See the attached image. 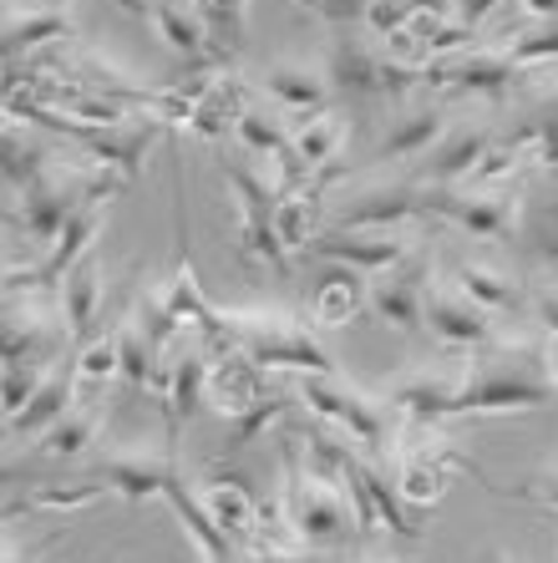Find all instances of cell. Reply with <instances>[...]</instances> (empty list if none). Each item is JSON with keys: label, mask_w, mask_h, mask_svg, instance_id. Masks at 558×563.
<instances>
[{"label": "cell", "mask_w": 558, "mask_h": 563, "mask_svg": "<svg viewBox=\"0 0 558 563\" xmlns=\"http://www.w3.org/2000/svg\"><path fill=\"white\" fill-rule=\"evenodd\" d=\"M198 503H204L208 518H214V523H219L229 538H239V543H249V538H254L260 512H264L260 493L249 487L244 472H223V467H214L204 483H198Z\"/></svg>", "instance_id": "d6986e66"}, {"label": "cell", "mask_w": 558, "mask_h": 563, "mask_svg": "<svg viewBox=\"0 0 558 563\" xmlns=\"http://www.w3.org/2000/svg\"><path fill=\"white\" fill-rule=\"evenodd\" d=\"M548 376H554V386H558V341H548Z\"/></svg>", "instance_id": "f6af8a7d"}, {"label": "cell", "mask_w": 558, "mask_h": 563, "mask_svg": "<svg viewBox=\"0 0 558 563\" xmlns=\"http://www.w3.org/2000/svg\"><path fill=\"white\" fill-rule=\"evenodd\" d=\"M528 77L513 56L503 52V46H472V52L462 56H447V62H431L427 71H422V87H441V92H472V97H493V102H503L518 81Z\"/></svg>", "instance_id": "8fae6325"}, {"label": "cell", "mask_w": 558, "mask_h": 563, "mask_svg": "<svg viewBox=\"0 0 558 563\" xmlns=\"http://www.w3.org/2000/svg\"><path fill=\"white\" fill-rule=\"evenodd\" d=\"M138 11H143V21L157 31V41H163L173 56H188V62H208V56H214L198 5H188V0H147Z\"/></svg>", "instance_id": "cb8c5ba5"}, {"label": "cell", "mask_w": 558, "mask_h": 563, "mask_svg": "<svg viewBox=\"0 0 558 563\" xmlns=\"http://www.w3.org/2000/svg\"><path fill=\"white\" fill-rule=\"evenodd\" d=\"M178 452L168 446H112L91 477L107 483L122 503H147V498H168V483L178 477Z\"/></svg>", "instance_id": "30bf717a"}, {"label": "cell", "mask_w": 558, "mask_h": 563, "mask_svg": "<svg viewBox=\"0 0 558 563\" xmlns=\"http://www.w3.org/2000/svg\"><path fill=\"white\" fill-rule=\"evenodd\" d=\"M198 11H204L214 62L234 56V52H239V36H244V11H249V0H198Z\"/></svg>", "instance_id": "d590c367"}, {"label": "cell", "mask_w": 558, "mask_h": 563, "mask_svg": "<svg viewBox=\"0 0 558 563\" xmlns=\"http://www.w3.org/2000/svg\"><path fill=\"white\" fill-rule=\"evenodd\" d=\"M412 219H427V184H406V178L340 194L330 209V229H406Z\"/></svg>", "instance_id": "9c48e42d"}, {"label": "cell", "mask_w": 558, "mask_h": 563, "mask_svg": "<svg viewBox=\"0 0 558 563\" xmlns=\"http://www.w3.org/2000/svg\"><path fill=\"white\" fill-rule=\"evenodd\" d=\"M280 462H285V487H280V498L274 503H280L285 518L295 523L299 543H305V549H340V543L355 533L346 487H330V483L305 477V467H299V442L289 432H285V452H280Z\"/></svg>", "instance_id": "277c9868"}, {"label": "cell", "mask_w": 558, "mask_h": 563, "mask_svg": "<svg viewBox=\"0 0 558 563\" xmlns=\"http://www.w3.org/2000/svg\"><path fill=\"white\" fill-rule=\"evenodd\" d=\"M107 493H112V487L97 483V477H77V483H41L36 493H26V503H11V518L21 508L26 512H66V518H77V512L107 503Z\"/></svg>", "instance_id": "4dcf8cb0"}, {"label": "cell", "mask_w": 558, "mask_h": 563, "mask_svg": "<svg viewBox=\"0 0 558 563\" xmlns=\"http://www.w3.org/2000/svg\"><path fill=\"white\" fill-rule=\"evenodd\" d=\"M431 254L416 250L406 264L386 269V275H371V314L381 325L402 330V335H416L427 325V285H431Z\"/></svg>", "instance_id": "4fadbf2b"}, {"label": "cell", "mask_w": 558, "mask_h": 563, "mask_svg": "<svg viewBox=\"0 0 558 563\" xmlns=\"http://www.w3.org/2000/svg\"><path fill=\"white\" fill-rule=\"evenodd\" d=\"M295 396L310 417L330 421L336 432L351 437L361 457H386V452H396L402 411L391 407L386 396L361 391V386H351L346 376H299Z\"/></svg>", "instance_id": "3957f363"}, {"label": "cell", "mask_w": 558, "mask_h": 563, "mask_svg": "<svg viewBox=\"0 0 558 563\" xmlns=\"http://www.w3.org/2000/svg\"><path fill=\"white\" fill-rule=\"evenodd\" d=\"M447 132V112L437 102H402L386 118L376 147H371V163H412V157H427Z\"/></svg>", "instance_id": "ac0fdd59"}, {"label": "cell", "mask_w": 558, "mask_h": 563, "mask_svg": "<svg viewBox=\"0 0 558 563\" xmlns=\"http://www.w3.org/2000/svg\"><path fill=\"white\" fill-rule=\"evenodd\" d=\"M254 92H260L270 107H280L285 118L305 122V118H315V112H330L336 87L325 77V66L299 62V56H280V62L254 71Z\"/></svg>", "instance_id": "5bb4252c"}, {"label": "cell", "mask_w": 558, "mask_h": 563, "mask_svg": "<svg viewBox=\"0 0 558 563\" xmlns=\"http://www.w3.org/2000/svg\"><path fill=\"white\" fill-rule=\"evenodd\" d=\"M422 250L406 229H325L310 239L315 260L325 264H346V269H361V275H386L396 264H406Z\"/></svg>", "instance_id": "ba28073f"}, {"label": "cell", "mask_w": 558, "mask_h": 563, "mask_svg": "<svg viewBox=\"0 0 558 563\" xmlns=\"http://www.w3.org/2000/svg\"><path fill=\"white\" fill-rule=\"evenodd\" d=\"M361 310H371V275L346 269V264H330L310 295V325L315 330H346Z\"/></svg>", "instance_id": "603a6c76"}, {"label": "cell", "mask_w": 558, "mask_h": 563, "mask_svg": "<svg viewBox=\"0 0 558 563\" xmlns=\"http://www.w3.org/2000/svg\"><path fill=\"white\" fill-rule=\"evenodd\" d=\"M46 371L52 366H6V421H15L31 407V396L41 391Z\"/></svg>", "instance_id": "f35d334b"}, {"label": "cell", "mask_w": 558, "mask_h": 563, "mask_svg": "<svg viewBox=\"0 0 558 563\" xmlns=\"http://www.w3.org/2000/svg\"><path fill=\"white\" fill-rule=\"evenodd\" d=\"M513 62L523 66V71H533V66H548L558 62V21H533L528 31H518V36L503 46Z\"/></svg>", "instance_id": "74e56055"}, {"label": "cell", "mask_w": 558, "mask_h": 563, "mask_svg": "<svg viewBox=\"0 0 558 563\" xmlns=\"http://www.w3.org/2000/svg\"><path fill=\"white\" fill-rule=\"evenodd\" d=\"M223 178H229L239 213V260L264 264V269H289V250L280 244V229H274V209H280L274 178L254 168L249 153H223Z\"/></svg>", "instance_id": "5b68a950"}, {"label": "cell", "mask_w": 558, "mask_h": 563, "mask_svg": "<svg viewBox=\"0 0 558 563\" xmlns=\"http://www.w3.org/2000/svg\"><path fill=\"white\" fill-rule=\"evenodd\" d=\"M503 143L497 137V122L493 118H462V122H452V128L441 132V143L431 147V157H427V184L431 188H462L478 173V163L493 147Z\"/></svg>", "instance_id": "2e32d148"}, {"label": "cell", "mask_w": 558, "mask_h": 563, "mask_svg": "<svg viewBox=\"0 0 558 563\" xmlns=\"http://www.w3.org/2000/svg\"><path fill=\"white\" fill-rule=\"evenodd\" d=\"M340 143H346V122L336 118V112H315V118L295 122V137H289V147H295V157L305 163L310 173L330 168L340 157Z\"/></svg>", "instance_id": "d6a6232c"}, {"label": "cell", "mask_w": 558, "mask_h": 563, "mask_svg": "<svg viewBox=\"0 0 558 563\" xmlns=\"http://www.w3.org/2000/svg\"><path fill=\"white\" fill-rule=\"evenodd\" d=\"M289 137H295L289 118L270 102H249L234 122V143H239V153H249V157H270L274 163V157L289 153Z\"/></svg>", "instance_id": "83f0119b"}, {"label": "cell", "mask_w": 558, "mask_h": 563, "mask_svg": "<svg viewBox=\"0 0 558 563\" xmlns=\"http://www.w3.org/2000/svg\"><path fill=\"white\" fill-rule=\"evenodd\" d=\"M528 310H533V320H538V330H544L548 341H558V285H538V289H533Z\"/></svg>", "instance_id": "60d3db41"}, {"label": "cell", "mask_w": 558, "mask_h": 563, "mask_svg": "<svg viewBox=\"0 0 558 563\" xmlns=\"http://www.w3.org/2000/svg\"><path fill=\"white\" fill-rule=\"evenodd\" d=\"M264 371L249 361V355H239L234 345L229 351L214 355V376H208V411H219L223 421L244 417L249 407H260L264 401Z\"/></svg>", "instance_id": "44dd1931"}, {"label": "cell", "mask_w": 558, "mask_h": 563, "mask_svg": "<svg viewBox=\"0 0 558 563\" xmlns=\"http://www.w3.org/2000/svg\"><path fill=\"white\" fill-rule=\"evenodd\" d=\"M102 421H107V401H77V407L56 421L52 432L36 437V452H41V457H56V462L81 457V452L97 442Z\"/></svg>", "instance_id": "f1b7e54d"}, {"label": "cell", "mask_w": 558, "mask_h": 563, "mask_svg": "<svg viewBox=\"0 0 558 563\" xmlns=\"http://www.w3.org/2000/svg\"><path fill=\"white\" fill-rule=\"evenodd\" d=\"M497 5H503V0H452V21H462V26L478 31L482 21L497 11Z\"/></svg>", "instance_id": "b9f144b4"}, {"label": "cell", "mask_w": 558, "mask_h": 563, "mask_svg": "<svg viewBox=\"0 0 558 563\" xmlns=\"http://www.w3.org/2000/svg\"><path fill=\"white\" fill-rule=\"evenodd\" d=\"M66 320L41 300H6V366H62L66 361Z\"/></svg>", "instance_id": "7c38bea8"}, {"label": "cell", "mask_w": 558, "mask_h": 563, "mask_svg": "<svg viewBox=\"0 0 558 563\" xmlns=\"http://www.w3.org/2000/svg\"><path fill=\"white\" fill-rule=\"evenodd\" d=\"M214 345H173L168 355V391H163V411H168V442L208 407V376H214Z\"/></svg>", "instance_id": "e0dca14e"}, {"label": "cell", "mask_w": 558, "mask_h": 563, "mask_svg": "<svg viewBox=\"0 0 558 563\" xmlns=\"http://www.w3.org/2000/svg\"><path fill=\"white\" fill-rule=\"evenodd\" d=\"M102 295H107V279H102V260L97 250L72 269V275L56 285V314L66 320V335L72 345H87L91 341V325L102 320Z\"/></svg>", "instance_id": "ffe728a7"}, {"label": "cell", "mask_w": 558, "mask_h": 563, "mask_svg": "<svg viewBox=\"0 0 558 563\" xmlns=\"http://www.w3.org/2000/svg\"><path fill=\"white\" fill-rule=\"evenodd\" d=\"M299 407V396H295V386H289V391H270L260 401V407H249L244 417H234L229 421V442H223V457H229V452H244L249 442H260V432H270L274 421L280 417H289V411Z\"/></svg>", "instance_id": "e575fe53"}, {"label": "cell", "mask_w": 558, "mask_h": 563, "mask_svg": "<svg viewBox=\"0 0 558 563\" xmlns=\"http://www.w3.org/2000/svg\"><path fill=\"white\" fill-rule=\"evenodd\" d=\"M488 563H518V559H507V553H488Z\"/></svg>", "instance_id": "bcb514c9"}, {"label": "cell", "mask_w": 558, "mask_h": 563, "mask_svg": "<svg viewBox=\"0 0 558 563\" xmlns=\"http://www.w3.org/2000/svg\"><path fill=\"white\" fill-rule=\"evenodd\" d=\"M427 219L447 223L457 234L482 239V244H503V239H518L523 223V198L513 188H431L427 184Z\"/></svg>", "instance_id": "52a82bcc"}, {"label": "cell", "mask_w": 558, "mask_h": 563, "mask_svg": "<svg viewBox=\"0 0 558 563\" xmlns=\"http://www.w3.org/2000/svg\"><path fill=\"white\" fill-rule=\"evenodd\" d=\"M518 244L538 264H558V173H554V188H548L544 198H523Z\"/></svg>", "instance_id": "1f68e13d"}, {"label": "cell", "mask_w": 558, "mask_h": 563, "mask_svg": "<svg viewBox=\"0 0 558 563\" xmlns=\"http://www.w3.org/2000/svg\"><path fill=\"white\" fill-rule=\"evenodd\" d=\"M320 66L340 97H381V92L402 97V92H412V87H422V71H427V66L412 71V66L386 62V52H381L371 36H355V26L330 31Z\"/></svg>", "instance_id": "8992f818"}, {"label": "cell", "mask_w": 558, "mask_h": 563, "mask_svg": "<svg viewBox=\"0 0 558 563\" xmlns=\"http://www.w3.org/2000/svg\"><path fill=\"white\" fill-rule=\"evenodd\" d=\"M554 376H548V335L528 330H497L493 341L462 361V391L452 401L457 417H513V411L554 407Z\"/></svg>", "instance_id": "6da1fadb"}, {"label": "cell", "mask_w": 558, "mask_h": 563, "mask_svg": "<svg viewBox=\"0 0 558 563\" xmlns=\"http://www.w3.org/2000/svg\"><path fill=\"white\" fill-rule=\"evenodd\" d=\"M452 285L462 289V295H472L488 314H507L523 305V279L513 275V269H503V264L472 260V254L452 264Z\"/></svg>", "instance_id": "484cf974"}, {"label": "cell", "mask_w": 558, "mask_h": 563, "mask_svg": "<svg viewBox=\"0 0 558 563\" xmlns=\"http://www.w3.org/2000/svg\"><path fill=\"white\" fill-rule=\"evenodd\" d=\"M355 477H361L365 493H371V503H376L381 528L396 533V538H406V543H416L422 528H416V518L406 512L412 503L402 498V487H396V477H391V462L386 457H361V452H355Z\"/></svg>", "instance_id": "4316f807"}, {"label": "cell", "mask_w": 558, "mask_h": 563, "mask_svg": "<svg viewBox=\"0 0 558 563\" xmlns=\"http://www.w3.org/2000/svg\"><path fill=\"white\" fill-rule=\"evenodd\" d=\"M223 330L239 355H249L260 371H285V376H340L336 355L325 351L315 325H305L289 310L249 305V310H223Z\"/></svg>", "instance_id": "7a4b0ae2"}, {"label": "cell", "mask_w": 558, "mask_h": 563, "mask_svg": "<svg viewBox=\"0 0 558 563\" xmlns=\"http://www.w3.org/2000/svg\"><path fill=\"white\" fill-rule=\"evenodd\" d=\"M6 563H15V553H6Z\"/></svg>", "instance_id": "c3c4849f"}, {"label": "cell", "mask_w": 558, "mask_h": 563, "mask_svg": "<svg viewBox=\"0 0 558 563\" xmlns=\"http://www.w3.org/2000/svg\"><path fill=\"white\" fill-rule=\"evenodd\" d=\"M0 168H6V194L21 198L36 178H46V173L56 168V157L41 137H31V132H21L11 122V128H6V163H0Z\"/></svg>", "instance_id": "f546056e"}, {"label": "cell", "mask_w": 558, "mask_h": 563, "mask_svg": "<svg viewBox=\"0 0 558 563\" xmlns=\"http://www.w3.org/2000/svg\"><path fill=\"white\" fill-rule=\"evenodd\" d=\"M77 401H81L77 396V361H62V366L46 371L41 391L31 396V407L21 411L15 421H6V432H11V442H36V437L52 432L56 421L77 407Z\"/></svg>", "instance_id": "7402d4cb"}, {"label": "cell", "mask_w": 558, "mask_h": 563, "mask_svg": "<svg viewBox=\"0 0 558 563\" xmlns=\"http://www.w3.org/2000/svg\"><path fill=\"white\" fill-rule=\"evenodd\" d=\"M112 376H122L118 335H91L87 345H77V396L81 401H102Z\"/></svg>", "instance_id": "836d02e7"}, {"label": "cell", "mask_w": 558, "mask_h": 563, "mask_svg": "<svg viewBox=\"0 0 558 563\" xmlns=\"http://www.w3.org/2000/svg\"><path fill=\"white\" fill-rule=\"evenodd\" d=\"M361 563H396V559H361Z\"/></svg>", "instance_id": "7dc6e473"}, {"label": "cell", "mask_w": 558, "mask_h": 563, "mask_svg": "<svg viewBox=\"0 0 558 563\" xmlns=\"http://www.w3.org/2000/svg\"><path fill=\"white\" fill-rule=\"evenodd\" d=\"M77 36V26H72V15L62 11V5H6V62H21V52H36V46H52V41H72Z\"/></svg>", "instance_id": "d4e9b609"}, {"label": "cell", "mask_w": 558, "mask_h": 563, "mask_svg": "<svg viewBox=\"0 0 558 563\" xmlns=\"http://www.w3.org/2000/svg\"><path fill=\"white\" fill-rule=\"evenodd\" d=\"M427 330L447 351H482L497 335V320L482 310L472 295L452 285V279H431L427 285Z\"/></svg>", "instance_id": "9a60e30c"}, {"label": "cell", "mask_w": 558, "mask_h": 563, "mask_svg": "<svg viewBox=\"0 0 558 563\" xmlns=\"http://www.w3.org/2000/svg\"><path fill=\"white\" fill-rule=\"evenodd\" d=\"M305 5H310L315 15H325L336 31H346V26H361L376 0H305Z\"/></svg>", "instance_id": "ab89813d"}, {"label": "cell", "mask_w": 558, "mask_h": 563, "mask_svg": "<svg viewBox=\"0 0 558 563\" xmlns=\"http://www.w3.org/2000/svg\"><path fill=\"white\" fill-rule=\"evenodd\" d=\"M254 563H299V553H254Z\"/></svg>", "instance_id": "ee69618b"}, {"label": "cell", "mask_w": 558, "mask_h": 563, "mask_svg": "<svg viewBox=\"0 0 558 563\" xmlns=\"http://www.w3.org/2000/svg\"><path fill=\"white\" fill-rule=\"evenodd\" d=\"M422 15H452V0H376L371 15H365V26L376 36H396V31L416 26Z\"/></svg>", "instance_id": "8d00e7d4"}, {"label": "cell", "mask_w": 558, "mask_h": 563, "mask_svg": "<svg viewBox=\"0 0 558 563\" xmlns=\"http://www.w3.org/2000/svg\"><path fill=\"white\" fill-rule=\"evenodd\" d=\"M518 11L528 21H558V0H518Z\"/></svg>", "instance_id": "7bdbcfd3"}]
</instances>
